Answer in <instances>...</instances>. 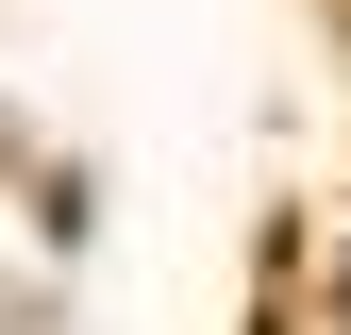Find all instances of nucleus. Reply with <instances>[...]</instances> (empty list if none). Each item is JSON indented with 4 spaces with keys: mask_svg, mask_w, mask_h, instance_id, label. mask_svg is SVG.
<instances>
[]
</instances>
